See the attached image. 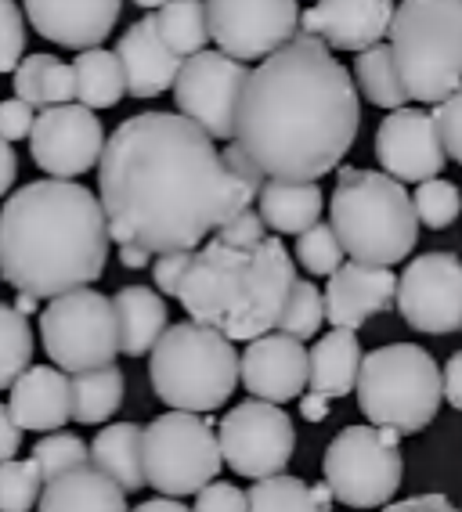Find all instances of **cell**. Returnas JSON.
<instances>
[{
    "label": "cell",
    "instance_id": "obj_1",
    "mask_svg": "<svg viewBox=\"0 0 462 512\" xmlns=\"http://www.w3.org/2000/svg\"><path fill=\"white\" fill-rule=\"evenodd\" d=\"M264 181L231 141L221 152L181 112L123 119L98 163V199L116 246H145L156 256L199 249L250 210Z\"/></svg>",
    "mask_w": 462,
    "mask_h": 512
},
{
    "label": "cell",
    "instance_id": "obj_2",
    "mask_svg": "<svg viewBox=\"0 0 462 512\" xmlns=\"http://www.w3.org/2000/svg\"><path fill=\"white\" fill-rule=\"evenodd\" d=\"M361 127L358 83L311 33H296L242 87L231 145L268 181H322Z\"/></svg>",
    "mask_w": 462,
    "mask_h": 512
},
{
    "label": "cell",
    "instance_id": "obj_3",
    "mask_svg": "<svg viewBox=\"0 0 462 512\" xmlns=\"http://www.w3.org/2000/svg\"><path fill=\"white\" fill-rule=\"evenodd\" d=\"M109 246L102 199L76 181H29L0 210V278L37 300L98 282Z\"/></svg>",
    "mask_w": 462,
    "mask_h": 512
},
{
    "label": "cell",
    "instance_id": "obj_4",
    "mask_svg": "<svg viewBox=\"0 0 462 512\" xmlns=\"http://www.w3.org/2000/svg\"><path fill=\"white\" fill-rule=\"evenodd\" d=\"M296 285V264L282 238L268 235L253 249H235L213 235L195 249L177 300L199 325L224 332L231 343H253L278 329Z\"/></svg>",
    "mask_w": 462,
    "mask_h": 512
},
{
    "label": "cell",
    "instance_id": "obj_5",
    "mask_svg": "<svg viewBox=\"0 0 462 512\" xmlns=\"http://www.w3.org/2000/svg\"><path fill=\"white\" fill-rule=\"evenodd\" d=\"M329 217L347 256L361 264L394 267L416 249V202L405 192V184L383 170H361V166L336 170Z\"/></svg>",
    "mask_w": 462,
    "mask_h": 512
},
{
    "label": "cell",
    "instance_id": "obj_6",
    "mask_svg": "<svg viewBox=\"0 0 462 512\" xmlns=\"http://www.w3.org/2000/svg\"><path fill=\"white\" fill-rule=\"evenodd\" d=\"M148 379L167 408L210 415L242 383V357L224 332L199 321H177L148 357Z\"/></svg>",
    "mask_w": 462,
    "mask_h": 512
},
{
    "label": "cell",
    "instance_id": "obj_7",
    "mask_svg": "<svg viewBox=\"0 0 462 512\" xmlns=\"http://www.w3.org/2000/svg\"><path fill=\"white\" fill-rule=\"evenodd\" d=\"M390 51L408 98L441 105L462 87V0H401Z\"/></svg>",
    "mask_w": 462,
    "mask_h": 512
},
{
    "label": "cell",
    "instance_id": "obj_8",
    "mask_svg": "<svg viewBox=\"0 0 462 512\" xmlns=\"http://www.w3.org/2000/svg\"><path fill=\"white\" fill-rule=\"evenodd\" d=\"M358 408L372 426L423 433L444 401V372L416 343H390L365 354L358 375Z\"/></svg>",
    "mask_w": 462,
    "mask_h": 512
},
{
    "label": "cell",
    "instance_id": "obj_9",
    "mask_svg": "<svg viewBox=\"0 0 462 512\" xmlns=\"http://www.w3.org/2000/svg\"><path fill=\"white\" fill-rule=\"evenodd\" d=\"M401 433L387 426H347L325 448L322 473L336 502L347 509H383L405 476Z\"/></svg>",
    "mask_w": 462,
    "mask_h": 512
},
{
    "label": "cell",
    "instance_id": "obj_10",
    "mask_svg": "<svg viewBox=\"0 0 462 512\" xmlns=\"http://www.w3.org/2000/svg\"><path fill=\"white\" fill-rule=\"evenodd\" d=\"M221 466V437L203 415L170 408L145 426V476L163 498L199 494L217 480Z\"/></svg>",
    "mask_w": 462,
    "mask_h": 512
},
{
    "label": "cell",
    "instance_id": "obj_11",
    "mask_svg": "<svg viewBox=\"0 0 462 512\" xmlns=\"http://www.w3.org/2000/svg\"><path fill=\"white\" fill-rule=\"evenodd\" d=\"M40 343L47 357L69 375L116 365V354L123 350L112 300L91 285L47 300L40 311Z\"/></svg>",
    "mask_w": 462,
    "mask_h": 512
},
{
    "label": "cell",
    "instance_id": "obj_12",
    "mask_svg": "<svg viewBox=\"0 0 462 512\" xmlns=\"http://www.w3.org/2000/svg\"><path fill=\"white\" fill-rule=\"evenodd\" d=\"M217 437H221L224 466L250 480L286 473L296 451L293 419L282 412V404L257 401V397L235 404L217 426Z\"/></svg>",
    "mask_w": 462,
    "mask_h": 512
},
{
    "label": "cell",
    "instance_id": "obj_13",
    "mask_svg": "<svg viewBox=\"0 0 462 512\" xmlns=\"http://www.w3.org/2000/svg\"><path fill=\"white\" fill-rule=\"evenodd\" d=\"M250 65L224 51H199L185 58L174 83V105L181 116L195 119L213 141L235 138L242 87L250 80Z\"/></svg>",
    "mask_w": 462,
    "mask_h": 512
},
{
    "label": "cell",
    "instance_id": "obj_14",
    "mask_svg": "<svg viewBox=\"0 0 462 512\" xmlns=\"http://www.w3.org/2000/svg\"><path fill=\"white\" fill-rule=\"evenodd\" d=\"M210 37L239 62H264L300 33L296 0H206Z\"/></svg>",
    "mask_w": 462,
    "mask_h": 512
},
{
    "label": "cell",
    "instance_id": "obj_15",
    "mask_svg": "<svg viewBox=\"0 0 462 512\" xmlns=\"http://www.w3.org/2000/svg\"><path fill=\"white\" fill-rule=\"evenodd\" d=\"M105 127L102 119L94 116V109L69 101V105H51L40 109L33 138H29V152L33 163L44 170L47 177L58 181H73V177L87 174L102 163L105 156Z\"/></svg>",
    "mask_w": 462,
    "mask_h": 512
},
{
    "label": "cell",
    "instance_id": "obj_16",
    "mask_svg": "<svg viewBox=\"0 0 462 512\" xmlns=\"http://www.w3.org/2000/svg\"><path fill=\"white\" fill-rule=\"evenodd\" d=\"M398 311L416 332L444 336L462 329V260L423 253L398 278Z\"/></svg>",
    "mask_w": 462,
    "mask_h": 512
},
{
    "label": "cell",
    "instance_id": "obj_17",
    "mask_svg": "<svg viewBox=\"0 0 462 512\" xmlns=\"http://www.w3.org/2000/svg\"><path fill=\"white\" fill-rule=\"evenodd\" d=\"M376 159L383 174H390L401 184H423L441 177L448 163L441 127L434 112L419 109H394L376 130Z\"/></svg>",
    "mask_w": 462,
    "mask_h": 512
},
{
    "label": "cell",
    "instance_id": "obj_18",
    "mask_svg": "<svg viewBox=\"0 0 462 512\" xmlns=\"http://www.w3.org/2000/svg\"><path fill=\"white\" fill-rule=\"evenodd\" d=\"M242 386L257 401L286 404L304 397L311 386V350L304 339H293L286 332H268L253 339L242 354Z\"/></svg>",
    "mask_w": 462,
    "mask_h": 512
},
{
    "label": "cell",
    "instance_id": "obj_19",
    "mask_svg": "<svg viewBox=\"0 0 462 512\" xmlns=\"http://www.w3.org/2000/svg\"><path fill=\"white\" fill-rule=\"evenodd\" d=\"M394 0H318L300 15V33L325 40L333 51L361 55L383 44L394 22Z\"/></svg>",
    "mask_w": 462,
    "mask_h": 512
},
{
    "label": "cell",
    "instance_id": "obj_20",
    "mask_svg": "<svg viewBox=\"0 0 462 512\" xmlns=\"http://www.w3.org/2000/svg\"><path fill=\"white\" fill-rule=\"evenodd\" d=\"M390 303H398V278L390 267L347 260L325 285V321H333V329L358 332L369 318L390 311Z\"/></svg>",
    "mask_w": 462,
    "mask_h": 512
},
{
    "label": "cell",
    "instance_id": "obj_21",
    "mask_svg": "<svg viewBox=\"0 0 462 512\" xmlns=\"http://www.w3.org/2000/svg\"><path fill=\"white\" fill-rule=\"evenodd\" d=\"M123 0H26L29 26L69 51H91L109 40Z\"/></svg>",
    "mask_w": 462,
    "mask_h": 512
},
{
    "label": "cell",
    "instance_id": "obj_22",
    "mask_svg": "<svg viewBox=\"0 0 462 512\" xmlns=\"http://www.w3.org/2000/svg\"><path fill=\"white\" fill-rule=\"evenodd\" d=\"M116 55H120L123 76H127V94L138 101L159 98L163 91H170L181 76V65H185V58L167 47L156 15H145L134 26H127V33L116 44Z\"/></svg>",
    "mask_w": 462,
    "mask_h": 512
},
{
    "label": "cell",
    "instance_id": "obj_23",
    "mask_svg": "<svg viewBox=\"0 0 462 512\" xmlns=\"http://www.w3.org/2000/svg\"><path fill=\"white\" fill-rule=\"evenodd\" d=\"M11 415L29 433H58L73 419V386L55 365H33L11 386Z\"/></svg>",
    "mask_w": 462,
    "mask_h": 512
},
{
    "label": "cell",
    "instance_id": "obj_24",
    "mask_svg": "<svg viewBox=\"0 0 462 512\" xmlns=\"http://www.w3.org/2000/svg\"><path fill=\"white\" fill-rule=\"evenodd\" d=\"M37 512H130L127 491L98 466H80L44 487Z\"/></svg>",
    "mask_w": 462,
    "mask_h": 512
},
{
    "label": "cell",
    "instance_id": "obj_25",
    "mask_svg": "<svg viewBox=\"0 0 462 512\" xmlns=\"http://www.w3.org/2000/svg\"><path fill=\"white\" fill-rule=\"evenodd\" d=\"M112 311H116V329H120V350L127 357H145L156 350L167 325V303L156 289L145 285H123L112 296Z\"/></svg>",
    "mask_w": 462,
    "mask_h": 512
},
{
    "label": "cell",
    "instance_id": "obj_26",
    "mask_svg": "<svg viewBox=\"0 0 462 512\" xmlns=\"http://www.w3.org/2000/svg\"><path fill=\"white\" fill-rule=\"evenodd\" d=\"M325 195L318 181H264L257 210L275 235H304L322 220Z\"/></svg>",
    "mask_w": 462,
    "mask_h": 512
},
{
    "label": "cell",
    "instance_id": "obj_27",
    "mask_svg": "<svg viewBox=\"0 0 462 512\" xmlns=\"http://www.w3.org/2000/svg\"><path fill=\"white\" fill-rule=\"evenodd\" d=\"M365 365L361 343L351 329H333L311 347V390L325 397H347L358 390V375Z\"/></svg>",
    "mask_w": 462,
    "mask_h": 512
},
{
    "label": "cell",
    "instance_id": "obj_28",
    "mask_svg": "<svg viewBox=\"0 0 462 512\" xmlns=\"http://www.w3.org/2000/svg\"><path fill=\"white\" fill-rule=\"evenodd\" d=\"M91 466L109 473L123 491H141L148 484L145 476V430L138 422H116L98 430L91 440Z\"/></svg>",
    "mask_w": 462,
    "mask_h": 512
},
{
    "label": "cell",
    "instance_id": "obj_29",
    "mask_svg": "<svg viewBox=\"0 0 462 512\" xmlns=\"http://www.w3.org/2000/svg\"><path fill=\"white\" fill-rule=\"evenodd\" d=\"M15 98L29 101L33 109L69 105L76 98V69L55 55H26L15 69Z\"/></svg>",
    "mask_w": 462,
    "mask_h": 512
},
{
    "label": "cell",
    "instance_id": "obj_30",
    "mask_svg": "<svg viewBox=\"0 0 462 512\" xmlns=\"http://www.w3.org/2000/svg\"><path fill=\"white\" fill-rule=\"evenodd\" d=\"M73 69L76 101L87 105V109H116L120 98L127 94V76H123V62L116 51H105V47L80 51Z\"/></svg>",
    "mask_w": 462,
    "mask_h": 512
},
{
    "label": "cell",
    "instance_id": "obj_31",
    "mask_svg": "<svg viewBox=\"0 0 462 512\" xmlns=\"http://www.w3.org/2000/svg\"><path fill=\"white\" fill-rule=\"evenodd\" d=\"M73 386V422L80 426H102L112 415L120 412L123 404V372L116 365L94 368V372H80L69 379Z\"/></svg>",
    "mask_w": 462,
    "mask_h": 512
},
{
    "label": "cell",
    "instance_id": "obj_32",
    "mask_svg": "<svg viewBox=\"0 0 462 512\" xmlns=\"http://www.w3.org/2000/svg\"><path fill=\"white\" fill-rule=\"evenodd\" d=\"M354 83H358V91L379 105V109H405L408 101V91H405V80L398 73V62H394V51L390 44H376L369 51H361L354 55Z\"/></svg>",
    "mask_w": 462,
    "mask_h": 512
},
{
    "label": "cell",
    "instance_id": "obj_33",
    "mask_svg": "<svg viewBox=\"0 0 462 512\" xmlns=\"http://www.w3.org/2000/svg\"><path fill=\"white\" fill-rule=\"evenodd\" d=\"M159 33L167 40V47L174 55L192 58L199 51H206L210 40V19H206V0H167L156 11Z\"/></svg>",
    "mask_w": 462,
    "mask_h": 512
},
{
    "label": "cell",
    "instance_id": "obj_34",
    "mask_svg": "<svg viewBox=\"0 0 462 512\" xmlns=\"http://www.w3.org/2000/svg\"><path fill=\"white\" fill-rule=\"evenodd\" d=\"M246 494H250V512H329L318 502L315 484H304L300 476L289 473L257 480Z\"/></svg>",
    "mask_w": 462,
    "mask_h": 512
},
{
    "label": "cell",
    "instance_id": "obj_35",
    "mask_svg": "<svg viewBox=\"0 0 462 512\" xmlns=\"http://www.w3.org/2000/svg\"><path fill=\"white\" fill-rule=\"evenodd\" d=\"M29 368H33L29 318L15 311L11 303H0V390H11Z\"/></svg>",
    "mask_w": 462,
    "mask_h": 512
},
{
    "label": "cell",
    "instance_id": "obj_36",
    "mask_svg": "<svg viewBox=\"0 0 462 512\" xmlns=\"http://www.w3.org/2000/svg\"><path fill=\"white\" fill-rule=\"evenodd\" d=\"M44 473L37 458H8L0 462V512H29L40 505Z\"/></svg>",
    "mask_w": 462,
    "mask_h": 512
},
{
    "label": "cell",
    "instance_id": "obj_37",
    "mask_svg": "<svg viewBox=\"0 0 462 512\" xmlns=\"http://www.w3.org/2000/svg\"><path fill=\"white\" fill-rule=\"evenodd\" d=\"M325 321V293H318L315 282H300L296 278L293 293H289L282 318H278V332H286L293 339H315Z\"/></svg>",
    "mask_w": 462,
    "mask_h": 512
},
{
    "label": "cell",
    "instance_id": "obj_38",
    "mask_svg": "<svg viewBox=\"0 0 462 512\" xmlns=\"http://www.w3.org/2000/svg\"><path fill=\"white\" fill-rule=\"evenodd\" d=\"M343 256H347V249H343L333 224H322V220H318L315 228H307L304 235H296V260H300L311 275L333 278L343 267Z\"/></svg>",
    "mask_w": 462,
    "mask_h": 512
},
{
    "label": "cell",
    "instance_id": "obj_39",
    "mask_svg": "<svg viewBox=\"0 0 462 512\" xmlns=\"http://www.w3.org/2000/svg\"><path fill=\"white\" fill-rule=\"evenodd\" d=\"M33 458H37L40 473H44V484L58 480V476L73 473V469L87 466L91 462V448L76 433H44L37 448H33Z\"/></svg>",
    "mask_w": 462,
    "mask_h": 512
},
{
    "label": "cell",
    "instance_id": "obj_40",
    "mask_svg": "<svg viewBox=\"0 0 462 512\" xmlns=\"http://www.w3.org/2000/svg\"><path fill=\"white\" fill-rule=\"evenodd\" d=\"M416 202V213H419V224L430 231H444L452 228L455 217L462 210V192L455 188L452 181H444V177H434V181H423L412 195Z\"/></svg>",
    "mask_w": 462,
    "mask_h": 512
},
{
    "label": "cell",
    "instance_id": "obj_41",
    "mask_svg": "<svg viewBox=\"0 0 462 512\" xmlns=\"http://www.w3.org/2000/svg\"><path fill=\"white\" fill-rule=\"evenodd\" d=\"M26 55V19L15 0H0V73H15Z\"/></svg>",
    "mask_w": 462,
    "mask_h": 512
},
{
    "label": "cell",
    "instance_id": "obj_42",
    "mask_svg": "<svg viewBox=\"0 0 462 512\" xmlns=\"http://www.w3.org/2000/svg\"><path fill=\"white\" fill-rule=\"evenodd\" d=\"M195 249H177V253H159V260L152 264V282L163 296H181V285L188 278Z\"/></svg>",
    "mask_w": 462,
    "mask_h": 512
},
{
    "label": "cell",
    "instance_id": "obj_43",
    "mask_svg": "<svg viewBox=\"0 0 462 512\" xmlns=\"http://www.w3.org/2000/svg\"><path fill=\"white\" fill-rule=\"evenodd\" d=\"M217 238L228 242V246H235V249H253L268 238V224H264L260 210H253L250 206V210H242L239 217H231L228 224L217 231Z\"/></svg>",
    "mask_w": 462,
    "mask_h": 512
},
{
    "label": "cell",
    "instance_id": "obj_44",
    "mask_svg": "<svg viewBox=\"0 0 462 512\" xmlns=\"http://www.w3.org/2000/svg\"><path fill=\"white\" fill-rule=\"evenodd\" d=\"M434 119H437V127H441V138H444V148H448V156L462 166V87L437 105Z\"/></svg>",
    "mask_w": 462,
    "mask_h": 512
},
{
    "label": "cell",
    "instance_id": "obj_45",
    "mask_svg": "<svg viewBox=\"0 0 462 512\" xmlns=\"http://www.w3.org/2000/svg\"><path fill=\"white\" fill-rule=\"evenodd\" d=\"M195 512H250V494L224 480H213L210 487L195 494Z\"/></svg>",
    "mask_w": 462,
    "mask_h": 512
},
{
    "label": "cell",
    "instance_id": "obj_46",
    "mask_svg": "<svg viewBox=\"0 0 462 512\" xmlns=\"http://www.w3.org/2000/svg\"><path fill=\"white\" fill-rule=\"evenodd\" d=\"M40 112L22 98L0 101V138L4 141H22L33 138V127H37Z\"/></svg>",
    "mask_w": 462,
    "mask_h": 512
},
{
    "label": "cell",
    "instance_id": "obj_47",
    "mask_svg": "<svg viewBox=\"0 0 462 512\" xmlns=\"http://www.w3.org/2000/svg\"><path fill=\"white\" fill-rule=\"evenodd\" d=\"M22 448V426L15 422L8 404H0V462L15 458Z\"/></svg>",
    "mask_w": 462,
    "mask_h": 512
},
{
    "label": "cell",
    "instance_id": "obj_48",
    "mask_svg": "<svg viewBox=\"0 0 462 512\" xmlns=\"http://www.w3.org/2000/svg\"><path fill=\"white\" fill-rule=\"evenodd\" d=\"M383 512H459L444 494H416V498H408V502H394L387 505Z\"/></svg>",
    "mask_w": 462,
    "mask_h": 512
},
{
    "label": "cell",
    "instance_id": "obj_49",
    "mask_svg": "<svg viewBox=\"0 0 462 512\" xmlns=\"http://www.w3.org/2000/svg\"><path fill=\"white\" fill-rule=\"evenodd\" d=\"M444 401L462 412V350L448 357V365H444Z\"/></svg>",
    "mask_w": 462,
    "mask_h": 512
},
{
    "label": "cell",
    "instance_id": "obj_50",
    "mask_svg": "<svg viewBox=\"0 0 462 512\" xmlns=\"http://www.w3.org/2000/svg\"><path fill=\"white\" fill-rule=\"evenodd\" d=\"M15 174H19V156H15V148L11 141L0 138V199L11 192V184H15Z\"/></svg>",
    "mask_w": 462,
    "mask_h": 512
},
{
    "label": "cell",
    "instance_id": "obj_51",
    "mask_svg": "<svg viewBox=\"0 0 462 512\" xmlns=\"http://www.w3.org/2000/svg\"><path fill=\"white\" fill-rule=\"evenodd\" d=\"M329 408H333V397L315 394V390L300 397V415H304L307 422H322L325 415H329Z\"/></svg>",
    "mask_w": 462,
    "mask_h": 512
},
{
    "label": "cell",
    "instance_id": "obj_52",
    "mask_svg": "<svg viewBox=\"0 0 462 512\" xmlns=\"http://www.w3.org/2000/svg\"><path fill=\"white\" fill-rule=\"evenodd\" d=\"M152 249H145V246H120V264L123 267H130V271H141V267H148L152 264Z\"/></svg>",
    "mask_w": 462,
    "mask_h": 512
},
{
    "label": "cell",
    "instance_id": "obj_53",
    "mask_svg": "<svg viewBox=\"0 0 462 512\" xmlns=\"http://www.w3.org/2000/svg\"><path fill=\"white\" fill-rule=\"evenodd\" d=\"M130 512H195V509H188V505H181L177 498H152V502H141L138 509H130Z\"/></svg>",
    "mask_w": 462,
    "mask_h": 512
},
{
    "label": "cell",
    "instance_id": "obj_54",
    "mask_svg": "<svg viewBox=\"0 0 462 512\" xmlns=\"http://www.w3.org/2000/svg\"><path fill=\"white\" fill-rule=\"evenodd\" d=\"M15 311H19V314H33V311H37V296L19 293V300H15Z\"/></svg>",
    "mask_w": 462,
    "mask_h": 512
},
{
    "label": "cell",
    "instance_id": "obj_55",
    "mask_svg": "<svg viewBox=\"0 0 462 512\" xmlns=\"http://www.w3.org/2000/svg\"><path fill=\"white\" fill-rule=\"evenodd\" d=\"M134 4H138V8H163V4H167V0H134Z\"/></svg>",
    "mask_w": 462,
    "mask_h": 512
}]
</instances>
